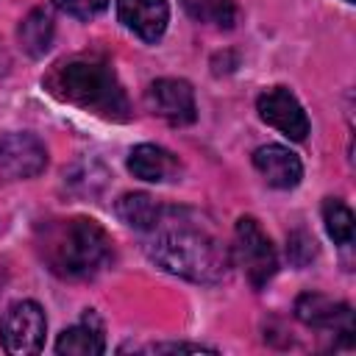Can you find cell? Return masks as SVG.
Segmentation results:
<instances>
[{"mask_svg": "<svg viewBox=\"0 0 356 356\" xmlns=\"http://www.w3.org/2000/svg\"><path fill=\"white\" fill-rule=\"evenodd\" d=\"M147 234L145 253L161 270L195 284H217L228 275V248L189 211L161 209Z\"/></svg>", "mask_w": 356, "mask_h": 356, "instance_id": "obj_1", "label": "cell"}, {"mask_svg": "<svg viewBox=\"0 0 356 356\" xmlns=\"http://www.w3.org/2000/svg\"><path fill=\"white\" fill-rule=\"evenodd\" d=\"M47 86L56 97L92 111L106 120H128V97L114 75V70L103 58H70L61 61L50 75Z\"/></svg>", "mask_w": 356, "mask_h": 356, "instance_id": "obj_2", "label": "cell"}, {"mask_svg": "<svg viewBox=\"0 0 356 356\" xmlns=\"http://www.w3.org/2000/svg\"><path fill=\"white\" fill-rule=\"evenodd\" d=\"M42 253L50 270L61 278L81 281L97 275L111 259L108 234L89 217H75L53 225L44 234Z\"/></svg>", "mask_w": 356, "mask_h": 356, "instance_id": "obj_3", "label": "cell"}, {"mask_svg": "<svg viewBox=\"0 0 356 356\" xmlns=\"http://www.w3.org/2000/svg\"><path fill=\"white\" fill-rule=\"evenodd\" d=\"M234 248H236V259L248 275V281L261 289L278 270V256L275 248L270 242V236L261 231V225L253 217H239L236 228H234Z\"/></svg>", "mask_w": 356, "mask_h": 356, "instance_id": "obj_4", "label": "cell"}, {"mask_svg": "<svg viewBox=\"0 0 356 356\" xmlns=\"http://www.w3.org/2000/svg\"><path fill=\"white\" fill-rule=\"evenodd\" d=\"M44 331H47L44 312L33 300H17V303H11L3 312V317H0V339H3V348L8 353H17V356L39 353L42 345H44Z\"/></svg>", "mask_w": 356, "mask_h": 356, "instance_id": "obj_5", "label": "cell"}, {"mask_svg": "<svg viewBox=\"0 0 356 356\" xmlns=\"http://www.w3.org/2000/svg\"><path fill=\"white\" fill-rule=\"evenodd\" d=\"M145 106L156 117L167 120L170 125H189L197 117L195 92L186 81L178 78H159L145 92Z\"/></svg>", "mask_w": 356, "mask_h": 356, "instance_id": "obj_6", "label": "cell"}, {"mask_svg": "<svg viewBox=\"0 0 356 356\" xmlns=\"http://www.w3.org/2000/svg\"><path fill=\"white\" fill-rule=\"evenodd\" d=\"M256 108H259V117L273 125L275 131H281L284 136L295 139V142H303L306 134H309V117L303 111V106L298 103V97L284 89V86H273L267 92L259 95L256 100Z\"/></svg>", "mask_w": 356, "mask_h": 356, "instance_id": "obj_7", "label": "cell"}, {"mask_svg": "<svg viewBox=\"0 0 356 356\" xmlns=\"http://www.w3.org/2000/svg\"><path fill=\"white\" fill-rule=\"evenodd\" d=\"M295 317L303 325H312V328H320V331H334V334L345 337L348 342L353 339V312H350V306H345L339 300H331L325 295L303 292L295 300Z\"/></svg>", "mask_w": 356, "mask_h": 356, "instance_id": "obj_8", "label": "cell"}, {"mask_svg": "<svg viewBox=\"0 0 356 356\" xmlns=\"http://www.w3.org/2000/svg\"><path fill=\"white\" fill-rule=\"evenodd\" d=\"M47 167V150L33 134H6L0 139V172L6 178H33Z\"/></svg>", "mask_w": 356, "mask_h": 356, "instance_id": "obj_9", "label": "cell"}, {"mask_svg": "<svg viewBox=\"0 0 356 356\" xmlns=\"http://www.w3.org/2000/svg\"><path fill=\"white\" fill-rule=\"evenodd\" d=\"M120 22L145 42H159L170 22L167 0H117Z\"/></svg>", "mask_w": 356, "mask_h": 356, "instance_id": "obj_10", "label": "cell"}, {"mask_svg": "<svg viewBox=\"0 0 356 356\" xmlns=\"http://www.w3.org/2000/svg\"><path fill=\"white\" fill-rule=\"evenodd\" d=\"M253 167L261 172V178L275 189H292L303 178L300 159L284 147V145H261L253 153Z\"/></svg>", "mask_w": 356, "mask_h": 356, "instance_id": "obj_11", "label": "cell"}, {"mask_svg": "<svg viewBox=\"0 0 356 356\" xmlns=\"http://www.w3.org/2000/svg\"><path fill=\"white\" fill-rule=\"evenodd\" d=\"M128 170L134 178L139 181H150V184H161V181H172L181 172L178 159L159 147V145H136L128 156Z\"/></svg>", "mask_w": 356, "mask_h": 356, "instance_id": "obj_12", "label": "cell"}, {"mask_svg": "<svg viewBox=\"0 0 356 356\" xmlns=\"http://www.w3.org/2000/svg\"><path fill=\"white\" fill-rule=\"evenodd\" d=\"M106 350V339H103V328L95 320V314H86L78 325L67 328L58 342H56V353H70V356H100Z\"/></svg>", "mask_w": 356, "mask_h": 356, "instance_id": "obj_13", "label": "cell"}, {"mask_svg": "<svg viewBox=\"0 0 356 356\" xmlns=\"http://www.w3.org/2000/svg\"><path fill=\"white\" fill-rule=\"evenodd\" d=\"M53 33H56V25H53V17L47 8H33L17 28V39H19V47L31 56V58H42L50 44H53Z\"/></svg>", "mask_w": 356, "mask_h": 356, "instance_id": "obj_14", "label": "cell"}, {"mask_svg": "<svg viewBox=\"0 0 356 356\" xmlns=\"http://www.w3.org/2000/svg\"><path fill=\"white\" fill-rule=\"evenodd\" d=\"M159 214H161V206L145 192H131L117 200V217L136 231H150L156 225Z\"/></svg>", "mask_w": 356, "mask_h": 356, "instance_id": "obj_15", "label": "cell"}, {"mask_svg": "<svg viewBox=\"0 0 356 356\" xmlns=\"http://www.w3.org/2000/svg\"><path fill=\"white\" fill-rule=\"evenodd\" d=\"M323 222H325L328 236L337 245H350L353 242V214L342 200L328 197L323 203Z\"/></svg>", "mask_w": 356, "mask_h": 356, "instance_id": "obj_16", "label": "cell"}, {"mask_svg": "<svg viewBox=\"0 0 356 356\" xmlns=\"http://www.w3.org/2000/svg\"><path fill=\"white\" fill-rule=\"evenodd\" d=\"M184 3L200 19H209L214 25H220V28H231L234 25V17H236L234 0H184Z\"/></svg>", "mask_w": 356, "mask_h": 356, "instance_id": "obj_17", "label": "cell"}, {"mask_svg": "<svg viewBox=\"0 0 356 356\" xmlns=\"http://www.w3.org/2000/svg\"><path fill=\"white\" fill-rule=\"evenodd\" d=\"M53 6L75 19H92L108 6V0H53Z\"/></svg>", "mask_w": 356, "mask_h": 356, "instance_id": "obj_18", "label": "cell"}, {"mask_svg": "<svg viewBox=\"0 0 356 356\" xmlns=\"http://www.w3.org/2000/svg\"><path fill=\"white\" fill-rule=\"evenodd\" d=\"M300 250H303L306 261H312V256L317 253V248H314V239H312L309 234H303V231L292 234V236H289V245H286V253H289V259H292V261L298 259V253H300Z\"/></svg>", "mask_w": 356, "mask_h": 356, "instance_id": "obj_19", "label": "cell"}, {"mask_svg": "<svg viewBox=\"0 0 356 356\" xmlns=\"http://www.w3.org/2000/svg\"><path fill=\"white\" fill-rule=\"evenodd\" d=\"M150 350H153V353H161V350H172V353H175V350H178V353H181V350H189V353H203V350H209V353H214V348H203V345H186V342H178V345H175V342H172V345H153Z\"/></svg>", "mask_w": 356, "mask_h": 356, "instance_id": "obj_20", "label": "cell"}, {"mask_svg": "<svg viewBox=\"0 0 356 356\" xmlns=\"http://www.w3.org/2000/svg\"><path fill=\"white\" fill-rule=\"evenodd\" d=\"M8 67H11V56H8V50L0 44V78L8 72Z\"/></svg>", "mask_w": 356, "mask_h": 356, "instance_id": "obj_21", "label": "cell"}, {"mask_svg": "<svg viewBox=\"0 0 356 356\" xmlns=\"http://www.w3.org/2000/svg\"><path fill=\"white\" fill-rule=\"evenodd\" d=\"M345 3H353V0H345Z\"/></svg>", "mask_w": 356, "mask_h": 356, "instance_id": "obj_22", "label": "cell"}]
</instances>
